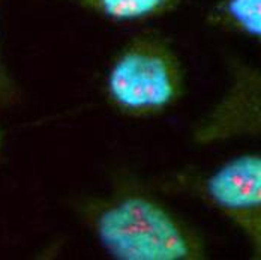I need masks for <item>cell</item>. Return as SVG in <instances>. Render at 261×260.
Here are the masks:
<instances>
[{
  "mask_svg": "<svg viewBox=\"0 0 261 260\" xmlns=\"http://www.w3.org/2000/svg\"><path fill=\"white\" fill-rule=\"evenodd\" d=\"M81 224L117 260H206V238L170 208L149 183L134 175L114 176L102 194L72 203Z\"/></svg>",
  "mask_w": 261,
  "mask_h": 260,
  "instance_id": "6da1fadb",
  "label": "cell"
},
{
  "mask_svg": "<svg viewBox=\"0 0 261 260\" xmlns=\"http://www.w3.org/2000/svg\"><path fill=\"white\" fill-rule=\"evenodd\" d=\"M185 68L171 42L141 32L113 57L104 80V98L128 119H152L171 110L185 95Z\"/></svg>",
  "mask_w": 261,
  "mask_h": 260,
  "instance_id": "7a4b0ae2",
  "label": "cell"
},
{
  "mask_svg": "<svg viewBox=\"0 0 261 260\" xmlns=\"http://www.w3.org/2000/svg\"><path fill=\"white\" fill-rule=\"evenodd\" d=\"M150 185L161 193L201 202L227 218L246 239L252 259H261V155H236L210 172L174 170Z\"/></svg>",
  "mask_w": 261,
  "mask_h": 260,
  "instance_id": "3957f363",
  "label": "cell"
},
{
  "mask_svg": "<svg viewBox=\"0 0 261 260\" xmlns=\"http://www.w3.org/2000/svg\"><path fill=\"white\" fill-rule=\"evenodd\" d=\"M227 66L230 81L225 92L191 131V138L198 146L260 137V68L237 56L227 59Z\"/></svg>",
  "mask_w": 261,
  "mask_h": 260,
  "instance_id": "277c9868",
  "label": "cell"
},
{
  "mask_svg": "<svg viewBox=\"0 0 261 260\" xmlns=\"http://www.w3.org/2000/svg\"><path fill=\"white\" fill-rule=\"evenodd\" d=\"M101 18L132 23L161 18L176 12L185 0H65Z\"/></svg>",
  "mask_w": 261,
  "mask_h": 260,
  "instance_id": "5b68a950",
  "label": "cell"
},
{
  "mask_svg": "<svg viewBox=\"0 0 261 260\" xmlns=\"http://www.w3.org/2000/svg\"><path fill=\"white\" fill-rule=\"evenodd\" d=\"M212 29L245 38H261V0H216L206 12Z\"/></svg>",
  "mask_w": 261,
  "mask_h": 260,
  "instance_id": "8992f818",
  "label": "cell"
},
{
  "mask_svg": "<svg viewBox=\"0 0 261 260\" xmlns=\"http://www.w3.org/2000/svg\"><path fill=\"white\" fill-rule=\"evenodd\" d=\"M23 90L5 65L0 53V110L14 108L21 104Z\"/></svg>",
  "mask_w": 261,
  "mask_h": 260,
  "instance_id": "52a82bcc",
  "label": "cell"
},
{
  "mask_svg": "<svg viewBox=\"0 0 261 260\" xmlns=\"http://www.w3.org/2000/svg\"><path fill=\"white\" fill-rule=\"evenodd\" d=\"M2 151H3V132L0 130V156H2Z\"/></svg>",
  "mask_w": 261,
  "mask_h": 260,
  "instance_id": "ba28073f",
  "label": "cell"
}]
</instances>
